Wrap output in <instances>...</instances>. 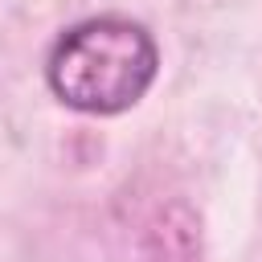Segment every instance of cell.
<instances>
[{"instance_id":"6da1fadb","label":"cell","mask_w":262,"mask_h":262,"mask_svg":"<svg viewBox=\"0 0 262 262\" xmlns=\"http://www.w3.org/2000/svg\"><path fill=\"white\" fill-rule=\"evenodd\" d=\"M160 49L151 33L127 16H90L57 37L45 78L49 90L82 115H119L156 82Z\"/></svg>"}]
</instances>
